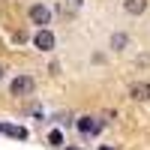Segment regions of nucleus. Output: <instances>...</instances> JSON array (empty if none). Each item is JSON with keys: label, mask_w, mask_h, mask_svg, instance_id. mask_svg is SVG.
I'll return each instance as SVG.
<instances>
[{"label": "nucleus", "mask_w": 150, "mask_h": 150, "mask_svg": "<svg viewBox=\"0 0 150 150\" xmlns=\"http://www.w3.org/2000/svg\"><path fill=\"white\" fill-rule=\"evenodd\" d=\"M27 15H30L33 24H39V27H48V24H51V9H48L45 3H33Z\"/></svg>", "instance_id": "nucleus-1"}, {"label": "nucleus", "mask_w": 150, "mask_h": 150, "mask_svg": "<svg viewBox=\"0 0 150 150\" xmlns=\"http://www.w3.org/2000/svg\"><path fill=\"white\" fill-rule=\"evenodd\" d=\"M33 87H36V81L30 78V75H18V78L12 81V96H30Z\"/></svg>", "instance_id": "nucleus-2"}, {"label": "nucleus", "mask_w": 150, "mask_h": 150, "mask_svg": "<svg viewBox=\"0 0 150 150\" xmlns=\"http://www.w3.org/2000/svg\"><path fill=\"white\" fill-rule=\"evenodd\" d=\"M33 45L39 48V51H51V48H54V33L48 27H39V33L33 36Z\"/></svg>", "instance_id": "nucleus-3"}, {"label": "nucleus", "mask_w": 150, "mask_h": 150, "mask_svg": "<svg viewBox=\"0 0 150 150\" xmlns=\"http://www.w3.org/2000/svg\"><path fill=\"white\" fill-rule=\"evenodd\" d=\"M129 96H132V99H138V102L150 99V84H147V81H138V84H132V87H129Z\"/></svg>", "instance_id": "nucleus-4"}, {"label": "nucleus", "mask_w": 150, "mask_h": 150, "mask_svg": "<svg viewBox=\"0 0 150 150\" xmlns=\"http://www.w3.org/2000/svg\"><path fill=\"white\" fill-rule=\"evenodd\" d=\"M123 9H126L129 15H144L147 0H123Z\"/></svg>", "instance_id": "nucleus-5"}, {"label": "nucleus", "mask_w": 150, "mask_h": 150, "mask_svg": "<svg viewBox=\"0 0 150 150\" xmlns=\"http://www.w3.org/2000/svg\"><path fill=\"white\" fill-rule=\"evenodd\" d=\"M78 129H81L84 135H93V132H99V123H96L93 117H81V120H78Z\"/></svg>", "instance_id": "nucleus-6"}, {"label": "nucleus", "mask_w": 150, "mask_h": 150, "mask_svg": "<svg viewBox=\"0 0 150 150\" xmlns=\"http://www.w3.org/2000/svg\"><path fill=\"white\" fill-rule=\"evenodd\" d=\"M126 45H129V36L126 33H114V36H111V48H114V51H123Z\"/></svg>", "instance_id": "nucleus-7"}, {"label": "nucleus", "mask_w": 150, "mask_h": 150, "mask_svg": "<svg viewBox=\"0 0 150 150\" xmlns=\"http://www.w3.org/2000/svg\"><path fill=\"white\" fill-rule=\"evenodd\" d=\"M0 132L3 135H12V138H27V129H21V126H0Z\"/></svg>", "instance_id": "nucleus-8"}, {"label": "nucleus", "mask_w": 150, "mask_h": 150, "mask_svg": "<svg viewBox=\"0 0 150 150\" xmlns=\"http://www.w3.org/2000/svg\"><path fill=\"white\" fill-rule=\"evenodd\" d=\"M48 141H51V144H54V147H57V144H60V141H63V135H60V132H57V129H54V132H51V135H48Z\"/></svg>", "instance_id": "nucleus-9"}, {"label": "nucleus", "mask_w": 150, "mask_h": 150, "mask_svg": "<svg viewBox=\"0 0 150 150\" xmlns=\"http://www.w3.org/2000/svg\"><path fill=\"white\" fill-rule=\"evenodd\" d=\"M0 78H3V66H0Z\"/></svg>", "instance_id": "nucleus-10"}, {"label": "nucleus", "mask_w": 150, "mask_h": 150, "mask_svg": "<svg viewBox=\"0 0 150 150\" xmlns=\"http://www.w3.org/2000/svg\"><path fill=\"white\" fill-rule=\"evenodd\" d=\"M69 150H78V147H69Z\"/></svg>", "instance_id": "nucleus-11"}, {"label": "nucleus", "mask_w": 150, "mask_h": 150, "mask_svg": "<svg viewBox=\"0 0 150 150\" xmlns=\"http://www.w3.org/2000/svg\"><path fill=\"white\" fill-rule=\"evenodd\" d=\"M102 150H111V147H102Z\"/></svg>", "instance_id": "nucleus-12"}]
</instances>
